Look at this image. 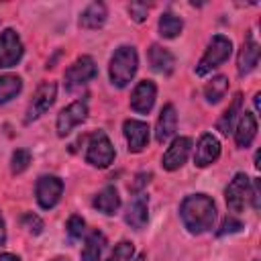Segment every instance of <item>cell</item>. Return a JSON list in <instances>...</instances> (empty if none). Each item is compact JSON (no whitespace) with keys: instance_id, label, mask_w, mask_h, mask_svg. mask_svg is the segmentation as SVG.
<instances>
[{"instance_id":"1","label":"cell","mask_w":261,"mask_h":261,"mask_svg":"<svg viewBox=\"0 0 261 261\" xmlns=\"http://www.w3.org/2000/svg\"><path fill=\"white\" fill-rule=\"evenodd\" d=\"M179 216L188 232L202 234L212 228L216 220V206L214 200L206 194H192L186 196L179 204Z\"/></svg>"},{"instance_id":"2","label":"cell","mask_w":261,"mask_h":261,"mask_svg":"<svg viewBox=\"0 0 261 261\" xmlns=\"http://www.w3.org/2000/svg\"><path fill=\"white\" fill-rule=\"evenodd\" d=\"M137 67H139V55L135 51V47H118L110 59V67H108V73H110V82L116 86V88H124L137 73Z\"/></svg>"},{"instance_id":"3","label":"cell","mask_w":261,"mask_h":261,"mask_svg":"<svg viewBox=\"0 0 261 261\" xmlns=\"http://www.w3.org/2000/svg\"><path fill=\"white\" fill-rule=\"evenodd\" d=\"M230 53H232V43H230V39L224 37V35H214V37L210 39V43H208V47H206V51H204L200 63L196 65V73H198V75H206V73L212 71L214 67L222 65V63L230 57Z\"/></svg>"},{"instance_id":"4","label":"cell","mask_w":261,"mask_h":261,"mask_svg":"<svg viewBox=\"0 0 261 261\" xmlns=\"http://www.w3.org/2000/svg\"><path fill=\"white\" fill-rule=\"evenodd\" d=\"M114 147L110 139L106 137L104 130H96L90 141H88V151H86V161L94 167H108L114 161Z\"/></svg>"},{"instance_id":"5","label":"cell","mask_w":261,"mask_h":261,"mask_svg":"<svg viewBox=\"0 0 261 261\" xmlns=\"http://www.w3.org/2000/svg\"><path fill=\"white\" fill-rule=\"evenodd\" d=\"M55 96H57V86H55V82H43V84L37 88V92H35L33 100L29 102L24 122L29 124V122L37 120L39 116H43V114L53 106Z\"/></svg>"},{"instance_id":"6","label":"cell","mask_w":261,"mask_h":261,"mask_svg":"<svg viewBox=\"0 0 261 261\" xmlns=\"http://www.w3.org/2000/svg\"><path fill=\"white\" fill-rule=\"evenodd\" d=\"M96 73H98V69H96L94 59H92L90 55H82V57H77V59L65 69V75H63L65 88H67V90H73V88H77V86H84V84H88L92 77H96Z\"/></svg>"},{"instance_id":"7","label":"cell","mask_w":261,"mask_h":261,"mask_svg":"<svg viewBox=\"0 0 261 261\" xmlns=\"http://www.w3.org/2000/svg\"><path fill=\"white\" fill-rule=\"evenodd\" d=\"M249 196H251V179L247 177V173H237L224 190L228 210L230 212H241L245 208V202L249 200Z\"/></svg>"},{"instance_id":"8","label":"cell","mask_w":261,"mask_h":261,"mask_svg":"<svg viewBox=\"0 0 261 261\" xmlns=\"http://www.w3.org/2000/svg\"><path fill=\"white\" fill-rule=\"evenodd\" d=\"M22 41L16 31L4 29L0 33V67H12L22 59Z\"/></svg>"},{"instance_id":"9","label":"cell","mask_w":261,"mask_h":261,"mask_svg":"<svg viewBox=\"0 0 261 261\" xmlns=\"http://www.w3.org/2000/svg\"><path fill=\"white\" fill-rule=\"evenodd\" d=\"M88 116V104L86 100H75L69 106H65L59 114H57V135L65 137L73 130V126H77L80 122H84Z\"/></svg>"},{"instance_id":"10","label":"cell","mask_w":261,"mask_h":261,"mask_svg":"<svg viewBox=\"0 0 261 261\" xmlns=\"http://www.w3.org/2000/svg\"><path fill=\"white\" fill-rule=\"evenodd\" d=\"M61 192H63V181L59 177H55V175H41L39 181H37V188H35L37 202L45 210L53 208L59 202Z\"/></svg>"},{"instance_id":"11","label":"cell","mask_w":261,"mask_h":261,"mask_svg":"<svg viewBox=\"0 0 261 261\" xmlns=\"http://www.w3.org/2000/svg\"><path fill=\"white\" fill-rule=\"evenodd\" d=\"M190 151H192V139H188V137H177V139H173V143L167 147V151H165V155H163V159H161L163 169H167V171L179 169V167L188 161Z\"/></svg>"},{"instance_id":"12","label":"cell","mask_w":261,"mask_h":261,"mask_svg":"<svg viewBox=\"0 0 261 261\" xmlns=\"http://www.w3.org/2000/svg\"><path fill=\"white\" fill-rule=\"evenodd\" d=\"M155 98H157V86L151 80H143L135 86V90L130 94V108L139 114H147V112H151Z\"/></svg>"},{"instance_id":"13","label":"cell","mask_w":261,"mask_h":261,"mask_svg":"<svg viewBox=\"0 0 261 261\" xmlns=\"http://www.w3.org/2000/svg\"><path fill=\"white\" fill-rule=\"evenodd\" d=\"M122 133H124L130 153H141L149 143V124L143 120H133V118L124 120Z\"/></svg>"},{"instance_id":"14","label":"cell","mask_w":261,"mask_h":261,"mask_svg":"<svg viewBox=\"0 0 261 261\" xmlns=\"http://www.w3.org/2000/svg\"><path fill=\"white\" fill-rule=\"evenodd\" d=\"M259 43L255 41V35L253 31L247 33L245 37V43L241 47V53H239V59H237V69H239V75H247L255 69V65L259 63Z\"/></svg>"},{"instance_id":"15","label":"cell","mask_w":261,"mask_h":261,"mask_svg":"<svg viewBox=\"0 0 261 261\" xmlns=\"http://www.w3.org/2000/svg\"><path fill=\"white\" fill-rule=\"evenodd\" d=\"M220 155V143L214 135L206 133L200 137L198 145H196V155H194V163L198 167H206L210 163H214Z\"/></svg>"},{"instance_id":"16","label":"cell","mask_w":261,"mask_h":261,"mask_svg":"<svg viewBox=\"0 0 261 261\" xmlns=\"http://www.w3.org/2000/svg\"><path fill=\"white\" fill-rule=\"evenodd\" d=\"M149 200L145 194H137L135 200L128 204L126 208V214H124V220L130 228L135 230H141L145 224H147V218H149Z\"/></svg>"},{"instance_id":"17","label":"cell","mask_w":261,"mask_h":261,"mask_svg":"<svg viewBox=\"0 0 261 261\" xmlns=\"http://www.w3.org/2000/svg\"><path fill=\"white\" fill-rule=\"evenodd\" d=\"M175 126H177V114L173 104H165L159 118H157V126H155V139L157 143H165L167 139H171L175 135Z\"/></svg>"},{"instance_id":"18","label":"cell","mask_w":261,"mask_h":261,"mask_svg":"<svg viewBox=\"0 0 261 261\" xmlns=\"http://www.w3.org/2000/svg\"><path fill=\"white\" fill-rule=\"evenodd\" d=\"M255 135H257V120H255V114L243 112L241 118H239V124H237V128H234V143H237V147L247 149V147L253 143Z\"/></svg>"},{"instance_id":"19","label":"cell","mask_w":261,"mask_h":261,"mask_svg":"<svg viewBox=\"0 0 261 261\" xmlns=\"http://www.w3.org/2000/svg\"><path fill=\"white\" fill-rule=\"evenodd\" d=\"M149 63L157 73L169 75L175 67V57L171 55V51H167L165 47L159 45H151L149 47Z\"/></svg>"},{"instance_id":"20","label":"cell","mask_w":261,"mask_h":261,"mask_svg":"<svg viewBox=\"0 0 261 261\" xmlns=\"http://www.w3.org/2000/svg\"><path fill=\"white\" fill-rule=\"evenodd\" d=\"M106 6L102 2H92L82 14H80V27L82 29H88V31H94V29H100L104 22H106Z\"/></svg>"},{"instance_id":"21","label":"cell","mask_w":261,"mask_h":261,"mask_svg":"<svg viewBox=\"0 0 261 261\" xmlns=\"http://www.w3.org/2000/svg\"><path fill=\"white\" fill-rule=\"evenodd\" d=\"M118 206H120V196L114 186L102 188L94 198V208L102 214H114L118 210Z\"/></svg>"},{"instance_id":"22","label":"cell","mask_w":261,"mask_h":261,"mask_svg":"<svg viewBox=\"0 0 261 261\" xmlns=\"http://www.w3.org/2000/svg\"><path fill=\"white\" fill-rule=\"evenodd\" d=\"M241 104H243V96H241V94H234L230 106L222 112V116H220L218 122H216V128H218L222 135H228V133L232 130L234 120H237V116L241 114Z\"/></svg>"},{"instance_id":"23","label":"cell","mask_w":261,"mask_h":261,"mask_svg":"<svg viewBox=\"0 0 261 261\" xmlns=\"http://www.w3.org/2000/svg\"><path fill=\"white\" fill-rule=\"evenodd\" d=\"M104 245H106V239L102 232H98V230L90 232L86 239V245L82 249V261H100Z\"/></svg>"},{"instance_id":"24","label":"cell","mask_w":261,"mask_h":261,"mask_svg":"<svg viewBox=\"0 0 261 261\" xmlns=\"http://www.w3.org/2000/svg\"><path fill=\"white\" fill-rule=\"evenodd\" d=\"M226 90H228V77H224V75H216V77H212V80L206 84V88H204L206 102H208V104H216V102H220V100L224 98Z\"/></svg>"},{"instance_id":"25","label":"cell","mask_w":261,"mask_h":261,"mask_svg":"<svg viewBox=\"0 0 261 261\" xmlns=\"http://www.w3.org/2000/svg\"><path fill=\"white\" fill-rule=\"evenodd\" d=\"M181 29H184V22H181L179 16H175L171 12H163L159 16V35L161 37L173 39V37H177L181 33Z\"/></svg>"},{"instance_id":"26","label":"cell","mask_w":261,"mask_h":261,"mask_svg":"<svg viewBox=\"0 0 261 261\" xmlns=\"http://www.w3.org/2000/svg\"><path fill=\"white\" fill-rule=\"evenodd\" d=\"M22 90V80L18 75H0V104H6Z\"/></svg>"},{"instance_id":"27","label":"cell","mask_w":261,"mask_h":261,"mask_svg":"<svg viewBox=\"0 0 261 261\" xmlns=\"http://www.w3.org/2000/svg\"><path fill=\"white\" fill-rule=\"evenodd\" d=\"M31 163V153L27 149H16L12 153V159H10V169L12 173H22Z\"/></svg>"},{"instance_id":"28","label":"cell","mask_w":261,"mask_h":261,"mask_svg":"<svg viewBox=\"0 0 261 261\" xmlns=\"http://www.w3.org/2000/svg\"><path fill=\"white\" fill-rule=\"evenodd\" d=\"M133 253H135L133 243L120 241V243L114 247V251H112V255H110L108 261H130V259H133Z\"/></svg>"},{"instance_id":"29","label":"cell","mask_w":261,"mask_h":261,"mask_svg":"<svg viewBox=\"0 0 261 261\" xmlns=\"http://www.w3.org/2000/svg\"><path fill=\"white\" fill-rule=\"evenodd\" d=\"M22 226H24L31 234H41V230H43V220H41L37 214L27 212V214L22 216Z\"/></svg>"},{"instance_id":"30","label":"cell","mask_w":261,"mask_h":261,"mask_svg":"<svg viewBox=\"0 0 261 261\" xmlns=\"http://www.w3.org/2000/svg\"><path fill=\"white\" fill-rule=\"evenodd\" d=\"M84 230H86L84 218L77 216V214H73V216L67 220V234H69L71 239H80V237L84 234Z\"/></svg>"},{"instance_id":"31","label":"cell","mask_w":261,"mask_h":261,"mask_svg":"<svg viewBox=\"0 0 261 261\" xmlns=\"http://www.w3.org/2000/svg\"><path fill=\"white\" fill-rule=\"evenodd\" d=\"M243 228V222L237 220V218H226L218 230V237H224V234H230V232H239Z\"/></svg>"},{"instance_id":"32","label":"cell","mask_w":261,"mask_h":261,"mask_svg":"<svg viewBox=\"0 0 261 261\" xmlns=\"http://www.w3.org/2000/svg\"><path fill=\"white\" fill-rule=\"evenodd\" d=\"M147 10H149V6L147 4H139V2H133L128 6V12H130L133 20H137V22H143L147 18Z\"/></svg>"},{"instance_id":"33","label":"cell","mask_w":261,"mask_h":261,"mask_svg":"<svg viewBox=\"0 0 261 261\" xmlns=\"http://www.w3.org/2000/svg\"><path fill=\"white\" fill-rule=\"evenodd\" d=\"M251 202H253V208L255 210H259V206H261V196H259V179H255L253 184H251Z\"/></svg>"},{"instance_id":"34","label":"cell","mask_w":261,"mask_h":261,"mask_svg":"<svg viewBox=\"0 0 261 261\" xmlns=\"http://www.w3.org/2000/svg\"><path fill=\"white\" fill-rule=\"evenodd\" d=\"M149 177H151V173H139L137 177H135V184L130 186V192H141V188L145 186V184H149Z\"/></svg>"},{"instance_id":"35","label":"cell","mask_w":261,"mask_h":261,"mask_svg":"<svg viewBox=\"0 0 261 261\" xmlns=\"http://www.w3.org/2000/svg\"><path fill=\"white\" fill-rule=\"evenodd\" d=\"M6 243V224H4V218L0 214V247Z\"/></svg>"},{"instance_id":"36","label":"cell","mask_w":261,"mask_h":261,"mask_svg":"<svg viewBox=\"0 0 261 261\" xmlns=\"http://www.w3.org/2000/svg\"><path fill=\"white\" fill-rule=\"evenodd\" d=\"M0 261H20V259L12 253H4V255H0Z\"/></svg>"},{"instance_id":"37","label":"cell","mask_w":261,"mask_h":261,"mask_svg":"<svg viewBox=\"0 0 261 261\" xmlns=\"http://www.w3.org/2000/svg\"><path fill=\"white\" fill-rule=\"evenodd\" d=\"M53 261H69V259H65V257H57V259H53Z\"/></svg>"}]
</instances>
